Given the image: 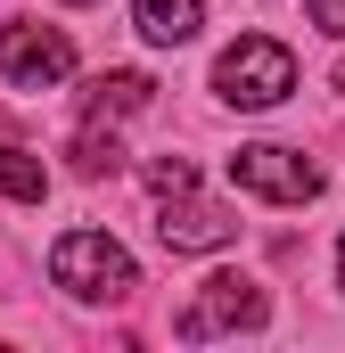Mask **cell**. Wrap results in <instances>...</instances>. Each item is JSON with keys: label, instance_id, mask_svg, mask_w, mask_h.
Here are the masks:
<instances>
[{"label": "cell", "instance_id": "1", "mask_svg": "<svg viewBox=\"0 0 345 353\" xmlns=\"http://www.w3.org/2000/svg\"><path fill=\"white\" fill-rule=\"evenodd\" d=\"M50 279H58L66 296H83V304H124V296L140 288L132 255H124L107 230H66V239L50 247Z\"/></svg>", "mask_w": 345, "mask_h": 353}, {"label": "cell", "instance_id": "2", "mask_svg": "<svg viewBox=\"0 0 345 353\" xmlns=\"http://www.w3.org/2000/svg\"><path fill=\"white\" fill-rule=\"evenodd\" d=\"M214 90H222L230 107H279V99L296 90V58H288V41L239 33V41L214 58Z\"/></svg>", "mask_w": 345, "mask_h": 353}, {"label": "cell", "instance_id": "3", "mask_svg": "<svg viewBox=\"0 0 345 353\" xmlns=\"http://www.w3.org/2000/svg\"><path fill=\"white\" fill-rule=\"evenodd\" d=\"M271 321V296H263L247 271H214L206 288H197V304L172 321V337L181 345H206V337H222V329H263Z\"/></svg>", "mask_w": 345, "mask_h": 353}, {"label": "cell", "instance_id": "4", "mask_svg": "<svg viewBox=\"0 0 345 353\" xmlns=\"http://www.w3.org/2000/svg\"><path fill=\"white\" fill-rule=\"evenodd\" d=\"M157 239L172 255H214V247L239 239V214L214 205V197H197V181L189 189H157Z\"/></svg>", "mask_w": 345, "mask_h": 353}, {"label": "cell", "instance_id": "5", "mask_svg": "<svg viewBox=\"0 0 345 353\" xmlns=\"http://www.w3.org/2000/svg\"><path fill=\"white\" fill-rule=\"evenodd\" d=\"M230 181L255 189V197H271V205H304V197H321V165L296 157V148H279V140H247V148L230 157Z\"/></svg>", "mask_w": 345, "mask_h": 353}, {"label": "cell", "instance_id": "6", "mask_svg": "<svg viewBox=\"0 0 345 353\" xmlns=\"http://www.w3.org/2000/svg\"><path fill=\"white\" fill-rule=\"evenodd\" d=\"M0 74L17 90H50L75 74V41L58 25H0Z\"/></svg>", "mask_w": 345, "mask_h": 353}, {"label": "cell", "instance_id": "7", "mask_svg": "<svg viewBox=\"0 0 345 353\" xmlns=\"http://www.w3.org/2000/svg\"><path fill=\"white\" fill-rule=\"evenodd\" d=\"M148 99H157V83H148V74H132V66H124V74H99L90 99H83V123H124V115H140Z\"/></svg>", "mask_w": 345, "mask_h": 353}, {"label": "cell", "instance_id": "8", "mask_svg": "<svg viewBox=\"0 0 345 353\" xmlns=\"http://www.w3.org/2000/svg\"><path fill=\"white\" fill-rule=\"evenodd\" d=\"M132 25H140L157 50H181V41L206 25V0H132Z\"/></svg>", "mask_w": 345, "mask_h": 353}, {"label": "cell", "instance_id": "9", "mask_svg": "<svg viewBox=\"0 0 345 353\" xmlns=\"http://www.w3.org/2000/svg\"><path fill=\"white\" fill-rule=\"evenodd\" d=\"M0 197H17V205H41V197H50L41 157H25L17 140H0Z\"/></svg>", "mask_w": 345, "mask_h": 353}, {"label": "cell", "instance_id": "10", "mask_svg": "<svg viewBox=\"0 0 345 353\" xmlns=\"http://www.w3.org/2000/svg\"><path fill=\"white\" fill-rule=\"evenodd\" d=\"M75 173H83V181L124 173V140H115V123H83V132H75Z\"/></svg>", "mask_w": 345, "mask_h": 353}, {"label": "cell", "instance_id": "11", "mask_svg": "<svg viewBox=\"0 0 345 353\" xmlns=\"http://www.w3.org/2000/svg\"><path fill=\"white\" fill-rule=\"evenodd\" d=\"M189 181H197L189 157H157V165H148V189H189Z\"/></svg>", "mask_w": 345, "mask_h": 353}, {"label": "cell", "instance_id": "12", "mask_svg": "<svg viewBox=\"0 0 345 353\" xmlns=\"http://www.w3.org/2000/svg\"><path fill=\"white\" fill-rule=\"evenodd\" d=\"M304 8H313V25H321V33H345V0H304Z\"/></svg>", "mask_w": 345, "mask_h": 353}, {"label": "cell", "instance_id": "13", "mask_svg": "<svg viewBox=\"0 0 345 353\" xmlns=\"http://www.w3.org/2000/svg\"><path fill=\"white\" fill-rule=\"evenodd\" d=\"M337 90H345V58H337Z\"/></svg>", "mask_w": 345, "mask_h": 353}, {"label": "cell", "instance_id": "14", "mask_svg": "<svg viewBox=\"0 0 345 353\" xmlns=\"http://www.w3.org/2000/svg\"><path fill=\"white\" fill-rule=\"evenodd\" d=\"M337 279H345V247H337Z\"/></svg>", "mask_w": 345, "mask_h": 353}, {"label": "cell", "instance_id": "15", "mask_svg": "<svg viewBox=\"0 0 345 353\" xmlns=\"http://www.w3.org/2000/svg\"><path fill=\"white\" fill-rule=\"evenodd\" d=\"M66 8H83V0H66Z\"/></svg>", "mask_w": 345, "mask_h": 353}, {"label": "cell", "instance_id": "16", "mask_svg": "<svg viewBox=\"0 0 345 353\" xmlns=\"http://www.w3.org/2000/svg\"><path fill=\"white\" fill-rule=\"evenodd\" d=\"M0 123H8V115H0Z\"/></svg>", "mask_w": 345, "mask_h": 353}]
</instances>
